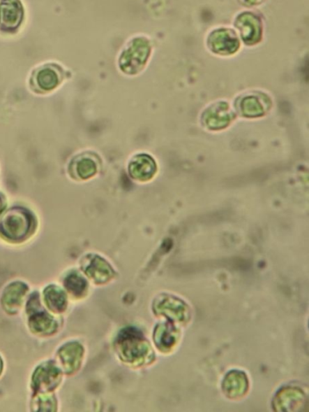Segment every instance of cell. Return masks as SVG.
Segmentation results:
<instances>
[{"instance_id":"obj_5","label":"cell","mask_w":309,"mask_h":412,"mask_svg":"<svg viewBox=\"0 0 309 412\" xmlns=\"http://www.w3.org/2000/svg\"><path fill=\"white\" fill-rule=\"evenodd\" d=\"M24 10L20 0H0V29L7 33L17 31L23 22Z\"/></svg>"},{"instance_id":"obj_7","label":"cell","mask_w":309,"mask_h":412,"mask_svg":"<svg viewBox=\"0 0 309 412\" xmlns=\"http://www.w3.org/2000/svg\"><path fill=\"white\" fill-rule=\"evenodd\" d=\"M71 281H73V283L75 282L76 283H78L79 282L82 281V279H81V278H78V276H73L71 279ZM76 286L77 287L78 292L81 291L84 288V287H83V286H84V283H79L78 285H72V287H71L72 290L71 291L74 290V288H75Z\"/></svg>"},{"instance_id":"obj_8","label":"cell","mask_w":309,"mask_h":412,"mask_svg":"<svg viewBox=\"0 0 309 412\" xmlns=\"http://www.w3.org/2000/svg\"><path fill=\"white\" fill-rule=\"evenodd\" d=\"M1 203H2V200L0 199V207H1V206H2Z\"/></svg>"},{"instance_id":"obj_2","label":"cell","mask_w":309,"mask_h":412,"mask_svg":"<svg viewBox=\"0 0 309 412\" xmlns=\"http://www.w3.org/2000/svg\"><path fill=\"white\" fill-rule=\"evenodd\" d=\"M33 222L34 218L30 211L15 208L4 215L0 223V229L9 239H21L31 232Z\"/></svg>"},{"instance_id":"obj_6","label":"cell","mask_w":309,"mask_h":412,"mask_svg":"<svg viewBox=\"0 0 309 412\" xmlns=\"http://www.w3.org/2000/svg\"><path fill=\"white\" fill-rule=\"evenodd\" d=\"M239 44L237 36L234 31L228 29H220L213 31L209 38L211 50L222 55H230L236 52Z\"/></svg>"},{"instance_id":"obj_4","label":"cell","mask_w":309,"mask_h":412,"mask_svg":"<svg viewBox=\"0 0 309 412\" xmlns=\"http://www.w3.org/2000/svg\"><path fill=\"white\" fill-rule=\"evenodd\" d=\"M101 164L103 163L98 155L93 152H83L70 160L68 166V173L73 180H87L99 173Z\"/></svg>"},{"instance_id":"obj_3","label":"cell","mask_w":309,"mask_h":412,"mask_svg":"<svg viewBox=\"0 0 309 412\" xmlns=\"http://www.w3.org/2000/svg\"><path fill=\"white\" fill-rule=\"evenodd\" d=\"M65 77L56 64H46L35 69L30 78V87L37 94H47L56 90Z\"/></svg>"},{"instance_id":"obj_1","label":"cell","mask_w":309,"mask_h":412,"mask_svg":"<svg viewBox=\"0 0 309 412\" xmlns=\"http://www.w3.org/2000/svg\"><path fill=\"white\" fill-rule=\"evenodd\" d=\"M150 41L145 37L136 36L127 43L119 57V67L127 74H136L145 66L150 57Z\"/></svg>"}]
</instances>
